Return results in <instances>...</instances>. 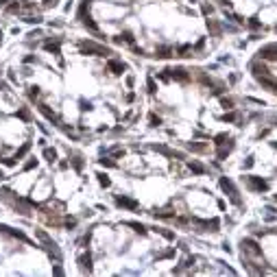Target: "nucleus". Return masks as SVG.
I'll list each match as a JSON object with an SVG mask.
<instances>
[{"instance_id": "f257e3e1", "label": "nucleus", "mask_w": 277, "mask_h": 277, "mask_svg": "<svg viewBox=\"0 0 277 277\" xmlns=\"http://www.w3.org/2000/svg\"><path fill=\"white\" fill-rule=\"evenodd\" d=\"M220 186H223V190H225V192H229V196L234 199V203H240V199H238V190L234 188V183H231L227 177H223V179H220Z\"/></svg>"}, {"instance_id": "f03ea898", "label": "nucleus", "mask_w": 277, "mask_h": 277, "mask_svg": "<svg viewBox=\"0 0 277 277\" xmlns=\"http://www.w3.org/2000/svg\"><path fill=\"white\" fill-rule=\"evenodd\" d=\"M275 55H277V46L275 44H271V46L260 50V57H264V59H275Z\"/></svg>"}, {"instance_id": "7ed1b4c3", "label": "nucleus", "mask_w": 277, "mask_h": 277, "mask_svg": "<svg viewBox=\"0 0 277 277\" xmlns=\"http://www.w3.org/2000/svg\"><path fill=\"white\" fill-rule=\"evenodd\" d=\"M116 203H118L120 207H129V210H135V207H138V203H135V201H131V199H124V196H116Z\"/></svg>"}, {"instance_id": "20e7f679", "label": "nucleus", "mask_w": 277, "mask_h": 277, "mask_svg": "<svg viewBox=\"0 0 277 277\" xmlns=\"http://www.w3.org/2000/svg\"><path fill=\"white\" fill-rule=\"evenodd\" d=\"M249 186L253 190H266V181H262L260 177H249Z\"/></svg>"}, {"instance_id": "39448f33", "label": "nucleus", "mask_w": 277, "mask_h": 277, "mask_svg": "<svg viewBox=\"0 0 277 277\" xmlns=\"http://www.w3.org/2000/svg\"><path fill=\"white\" fill-rule=\"evenodd\" d=\"M166 72H170L172 77H177V79H181V81H188V74H186L183 68H172V70H166Z\"/></svg>"}, {"instance_id": "423d86ee", "label": "nucleus", "mask_w": 277, "mask_h": 277, "mask_svg": "<svg viewBox=\"0 0 277 277\" xmlns=\"http://www.w3.org/2000/svg\"><path fill=\"white\" fill-rule=\"evenodd\" d=\"M242 249H247V251H251V253H260V249H258V244L253 242V240H242Z\"/></svg>"}, {"instance_id": "0eeeda50", "label": "nucleus", "mask_w": 277, "mask_h": 277, "mask_svg": "<svg viewBox=\"0 0 277 277\" xmlns=\"http://www.w3.org/2000/svg\"><path fill=\"white\" fill-rule=\"evenodd\" d=\"M79 264H81L83 271H92V258L90 255H81L79 258Z\"/></svg>"}, {"instance_id": "6e6552de", "label": "nucleus", "mask_w": 277, "mask_h": 277, "mask_svg": "<svg viewBox=\"0 0 277 277\" xmlns=\"http://www.w3.org/2000/svg\"><path fill=\"white\" fill-rule=\"evenodd\" d=\"M207 29H210L214 35H220V24H218L216 20H210V22H207Z\"/></svg>"}, {"instance_id": "1a4fd4ad", "label": "nucleus", "mask_w": 277, "mask_h": 277, "mask_svg": "<svg viewBox=\"0 0 277 277\" xmlns=\"http://www.w3.org/2000/svg\"><path fill=\"white\" fill-rule=\"evenodd\" d=\"M39 111H42V114H44L46 118H50V120H53V122H57V118H55V114H53V111H50V109H48V105H39Z\"/></svg>"}, {"instance_id": "9d476101", "label": "nucleus", "mask_w": 277, "mask_h": 277, "mask_svg": "<svg viewBox=\"0 0 277 277\" xmlns=\"http://www.w3.org/2000/svg\"><path fill=\"white\" fill-rule=\"evenodd\" d=\"M44 157H46L48 162H55V159H57V151H55V148H46V151H44Z\"/></svg>"}, {"instance_id": "9b49d317", "label": "nucleus", "mask_w": 277, "mask_h": 277, "mask_svg": "<svg viewBox=\"0 0 277 277\" xmlns=\"http://www.w3.org/2000/svg\"><path fill=\"white\" fill-rule=\"evenodd\" d=\"M70 164L74 166V170H81V168H83V159H81L79 155H74V157L70 159Z\"/></svg>"}, {"instance_id": "f8f14e48", "label": "nucleus", "mask_w": 277, "mask_h": 277, "mask_svg": "<svg viewBox=\"0 0 277 277\" xmlns=\"http://www.w3.org/2000/svg\"><path fill=\"white\" fill-rule=\"evenodd\" d=\"M109 68H111V70H116V72H122V70H124V63H122V61H118V59H114V61H109Z\"/></svg>"}, {"instance_id": "ddd939ff", "label": "nucleus", "mask_w": 277, "mask_h": 277, "mask_svg": "<svg viewBox=\"0 0 277 277\" xmlns=\"http://www.w3.org/2000/svg\"><path fill=\"white\" fill-rule=\"evenodd\" d=\"M29 148H31V142H26V144H24L20 151H18V153H15V159H20V157H24V155H26L29 153Z\"/></svg>"}, {"instance_id": "4468645a", "label": "nucleus", "mask_w": 277, "mask_h": 277, "mask_svg": "<svg viewBox=\"0 0 277 277\" xmlns=\"http://www.w3.org/2000/svg\"><path fill=\"white\" fill-rule=\"evenodd\" d=\"M127 225H129V227H133L135 231H140V234H144V231H146V227H144L142 223H127Z\"/></svg>"}, {"instance_id": "2eb2a0df", "label": "nucleus", "mask_w": 277, "mask_h": 277, "mask_svg": "<svg viewBox=\"0 0 277 277\" xmlns=\"http://www.w3.org/2000/svg\"><path fill=\"white\" fill-rule=\"evenodd\" d=\"M155 57H159V59H166V57H170V48H159Z\"/></svg>"}, {"instance_id": "dca6fc26", "label": "nucleus", "mask_w": 277, "mask_h": 277, "mask_svg": "<svg viewBox=\"0 0 277 277\" xmlns=\"http://www.w3.org/2000/svg\"><path fill=\"white\" fill-rule=\"evenodd\" d=\"M18 118H22V120H31V111H29V109H18Z\"/></svg>"}, {"instance_id": "f3484780", "label": "nucleus", "mask_w": 277, "mask_h": 277, "mask_svg": "<svg viewBox=\"0 0 277 277\" xmlns=\"http://www.w3.org/2000/svg\"><path fill=\"white\" fill-rule=\"evenodd\" d=\"M20 7H22L20 2H11V5L7 7V11H9V13H18V11H20Z\"/></svg>"}, {"instance_id": "a211bd4d", "label": "nucleus", "mask_w": 277, "mask_h": 277, "mask_svg": "<svg viewBox=\"0 0 277 277\" xmlns=\"http://www.w3.org/2000/svg\"><path fill=\"white\" fill-rule=\"evenodd\" d=\"M98 181H100V186H105V188L109 186V177H107V175H103V172L98 175Z\"/></svg>"}, {"instance_id": "6ab92c4d", "label": "nucleus", "mask_w": 277, "mask_h": 277, "mask_svg": "<svg viewBox=\"0 0 277 277\" xmlns=\"http://www.w3.org/2000/svg\"><path fill=\"white\" fill-rule=\"evenodd\" d=\"M190 168H192L194 172H205V168L201 166V164H196V162H190Z\"/></svg>"}, {"instance_id": "aec40b11", "label": "nucleus", "mask_w": 277, "mask_h": 277, "mask_svg": "<svg viewBox=\"0 0 277 277\" xmlns=\"http://www.w3.org/2000/svg\"><path fill=\"white\" fill-rule=\"evenodd\" d=\"M157 231H159L164 238H168V240H175V234H172V231H168V229H157Z\"/></svg>"}, {"instance_id": "412c9836", "label": "nucleus", "mask_w": 277, "mask_h": 277, "mask_svg": "<svg viewBox=\"0 0 277 277\" xmlns=\"http://www.w3.org/2000/svg\"><path fill=\"white\" fill-rule=\"evenodd\" d=\"M37 166V159H29L26 164H24V170H31V168H35Z\"/></svg>"}, {"instance_id": "4be33fe9", "label": "nucleus", "mask_w": 277, "mask_h": 277, "mask_svg": "<svg viewBox=\"0 0 277 277\" xmlns=\"http://www.w3.org/2000/svg\"><path fill=\"white\" fill-rule=\"evenodd\" d=\"M159 124H162V120L153 114V116H151V127H159Z\"/></svg>"}, {"instance_id": "5701e85b", "label": "nucleus", "mask_w": 277, "mask_h": 277, "mask_svg": "<svg viewBox=\"0 0 277 277\" xmlns=\"http://www.w3.org/2000/svg\"><path fill=\"white\" fill-rule=\"evenodd\" d=\"M148 92H151V94L157 92V85H155V81H153V79H148Z\"/></svg>"}, {"instance_id": "b1692460", "label": "nucleus", "mask_w": 277, "mask_h": 277, "mask_svg": "<svg viewBox=\"0 0 277 277\" xmlns=\"http://www.w3.org/2000/svg\"><path fill=\"white\" fill-rule=\"evenodd\" d=\"M26 22H29V24H39V22H42V18H39V15H35V18H26Z\"/></svg>"}, {"instance_id": "393cba45", "label": "nucleus", "mask_w": 277, "mask_h": 277, "mask_svg": "<svg viewBox=\"0 0 277 277\" xmlns=\"http://www.w3.org/2000/svg\"><path fill=\"white\" fill-rule=\"evenodd\" d=\"M37 94H39V87H29V96L31 98H35Z\"/></svg>"}, {"instance_id": "a878e982", "label": "nucleus", "mask_w": 277, "mask_h": 277, "mask_svg": "<svg viewBox=\"0 0 277 277\" xmlns=\"http://www.w3.org/2000/svg\"><path fill=\"white\" fill-rule=\"evenodd\" d=\"M100 164H103V166H114V162H111L109 157H103V159H100Z\"/></svg>"}, {"instance_id": "bb28decb", "label": "nucleus", "mask_w": 277, "mask_h": 277, "mask_svg": "<svg viewBox=\"0 0 277 277\" xmlns=\"http://www.w3.org/2000/svg\"><path fill=\"white\" fill-rule=\"evenodd\" d=\"M223 105H225V107H231L234 103H231V100H229V98H223Z\"/></svg>"}, {"instance_id": "cd10ccee", "label": "nucleus", "mask_w": 277, "mask_h": 277, "mask_svg": "<svg viewBox=\"0 0 277 277\" xmlns=\"http://www.w3.org/2000/svg\"><path fill=\"white\" fill-rule=\"evenodd\" d=\"M57 5V0H46V7H55Z\"/></svg>"}, {"instance_id": "c85d7f7f", "label": "nucleus", "mask_w": 277, "mask_h": 277, "mask_svg": "<svg viewBox=\"0 0 277 277\" xmlns=\"http://www.w3.org/2000/svg\"><path fill=\"white\" fill-rule=\"evenodd\" d=\"M203 13H212V7L210 5H203Z\"/></svg>"}, {"instance_id": "c756f323", "label": "nucleus", "mask_w": 277, "mask_h": 277, "mask_svg": "<svg viewBox=\"0 0 277 277\" xmlns=\"http://www.w3.org/2000/svg\"><path fill=\"white\" fill-rule=\"evenodd\" d=\"M2 179H5V172H2V170H0V181H2Z\"/></svg>"}, {"instance_id": "7c9ffc66", "label": "nucleus", "mask_w": 277, "mask_h": 277, "mask_svg": "<svg viewBox=\"0 0 277 277\" xmlns=\"http://www.w3.org/2000/svg\"><path fill=\"white\" fill-rule=\"evenodd\" d=\"M275 201H277V196H275Z\"/></svg>"}]
</instances>
